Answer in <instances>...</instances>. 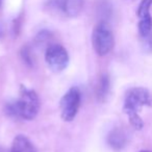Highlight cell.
I'll return each instance as SVG.
<instances>
[{
	"label": "cell",
	"instance_id": "obj_13",
	"mask_svg": "<svg viewBox=\"0 0 152 152\" xmlns=\"http://www.w3.org/2000/svg\"><path fill=\"white\" fill-rule=\"evenodd\" d=\"M141 152H151V151H148V150H143V151H141Z\"/></svg>",
	"mask_w": 152,
	"mask_h": 152
},
{
	"label": "cell",
	"instance_id": "obj_12",
	"mask_svg": "<svg viewBox=\"0 0 152 152\" xmlns=\"http://www.w3.org/2000/svg\"><path fill=\"white\" fill-rule=\"evenodd\" d=\"M2 2H3V0H0V7H1V5H2Z\"/></svg>",
	"mask_w": 152,
	"mask_h": 152
},
{
	"label": "cell",
	"instance_id": "obj_5",
	"mask_svg": "<svg viewBox=\"0 0 152 152\" xmlns=\"http://www.w3.org/2000/svg\"><path fill=\"white\" fill-rule=\"evenodd\" d=\"M45 61L51 71L59 73L67 68L69 64V54L64 46L59 44H52L47 47Z\"/></svg>",
	"mask_w": 152,
	"mask_h": 152
},
{
	"label": "cell",
	"instance_id": "obj_9",
	"mask_svg": "<svg viewBox=\"0 0 152 152\" xmlns=\"http://www.w3.org/2000/svg\"><path fill=\"white\" fill-rule=\"evenodd\" d=\"M10 152H38L37 148L25 135L19 134L14 139Z\"/></svg>",
	"mask_w": 152,
	"mask_h": 152
},
{
	"label": "cell",
	"instance_id": "obj_6",
	"mask_svg": "<svg viewBox=\"0 0 152 152\" xmlns=\"http://www.w3.org/2000/svg\"><path fill=\"white\" fill-rule=\"evenodd\" d=\"M85 0H47L46 7L69 18H75L83 12Z\"/></svg>",
	"mask_w": 152,
	"mask_h": 152
},
{
	"label": "cell",
	"instance_id": "obj_10",
	"mask_svg": "<svg viewBox=\"0 0 152 152\" xmlns=\"http://www.w3.org/2000/svg\"><path fill=\"white\" fill-rule=\"evenodd\" d=\"M110 90V80L107 74L100 76L98 83L96 86V97L99 101H104L107 98Z\"/></svg>",
	"mask_w": 152,
	"mask_h": 152
},
{
	"label": "cell",
	"instance_id": "obj_2",
	"mask_svg": "<svg viewBox=\"0 0 152 152\" xmlns=\"http://www.w3.org/2000/svg\"><path fill=\"white\" fill-rule=\"evenodd\" d=\"M40 104L38 94L34 90L21 86L19 97L16 101L7 104V113L24 120H34L40 110Z\"/></svg>",
	"mask_w": 152,
	"mask_h": 152
},
{
	"label": "cell",
	"instance_id": "obj_1",
	"mask_svg": "<svg viewBox=\"0 0 152 152\" xmlns=\"http://www.w3.org/2000/svg\"><path fill=\"white\" fill-rule=\"evenodd\" d=\"M144 106H152V95L145 88H132L125 95L123 110L128 116L131 126L142 129L144 122L140 117V112Z\"/></svg>",
	"mask_w": 152,
	"mask_h": 152
},
{
	"label": "cell",
	"instance_id": "obj_4",
	"mask_svg": "<svg viewBox=\"0 0 152 152\" xmlns=\"http://www.w3.org/2000/svg\"><path fill=\"white\" fill-rule=\"evenodd\" d=\"M81 94L78 88H71L65 95L61 97L59 102L61 116L64 121L70 122L76 117L80 107Z\"/></svg>",
	"mask_w": 152,
	"mask_h": 152
},
{
	"label": "cell",
	"instance_id": "obj_3",
	"mask_svg": "<svg viewBox=\"0 0 152 152\" xmlns=\"http://www.w3.org/2000/svg\"><path fill=\"white\" fill-rule=\"evenodd\" d=\"M92 43L96 53L100 56H104L113 50L115 39L107 22L100 21L95 26L92 34Z\"/></svg>",
	"mask_w": 152,
	"mask_h": 152
},
{
	"label": "cell",
	"instance_id": "obj_8",
	"mask_svg": "<svg viewBox=\"0 0 152 152\" xmlns=\"http://www.w3.org/2000/svg\"><path fill=\"white\" fill-rule=\"evenodd\" d=\"M129 141V134L122 127L114 128L107 135V143L115 150H121L127 145Z\"/></svg>",
	"mask_w": 152,
	"mask_h": 152
},
{
	"label": "cell",
	"instance_id": "obj_11",
	"mask_svg": "<svg viewBox=\"0 0 152 152\" xmlns=\"http://www.w3.org/2000/svg\"><path fill=\"white\" fill-rule=\"evenodd\" d=\"M152 5V0H142L141 3H140L139 7H137V17L143 18L145 16L149 15L150 7Z\"/></svg>",
	"mask_w": 152,
	"mask_h": 152
},
{
	"label": "cell",
	"instance_id": "obj_7",
	"mask_svg": "<svg viewBox=\"0 0 152 152\" xmlns=\"http://www.w3.org/2000/svg\"><path fill=\"white\" fill-rule=\"evenodd\" d=\"M139 37L142 48L145 52H152V18L147 15L143 18H140L139 25Z\"/></svg>",
	"mask_w": 152,
	"mask_h": 152
}]
</instances>
